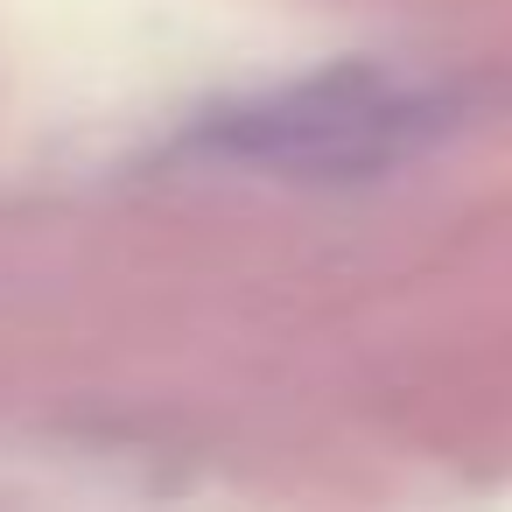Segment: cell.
<instances>
[{"label": "cell", "instance_id": "1", "mask_svg": "<svg viewBox=\"0 0 512 512\" xmlns=\"http://www.w3.org/2000/svg\"><path fill=\"white\" fill-rule=\"evenodd\" d=\"M442 127L435 99L379 71H337L288 85L246 113H232L211 141L253 169H302V176H358L414 155Z\"/></svg>", "mask_w": 512, "mask_h": 512}]
</instances>
